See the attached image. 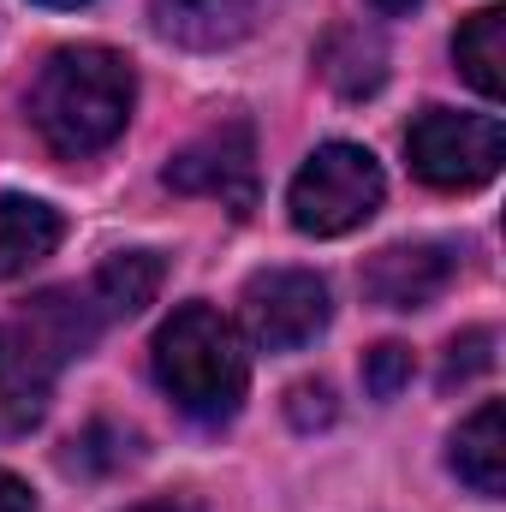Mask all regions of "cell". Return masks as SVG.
Returning <instances> with one entry per match:
<instances>
[{"instance_id":"cell-1","label":"cell","mask_w":506,"mask_h":512,"mask_svg":"<svg viewBox=\"0 0 506 512\" xmlns=\"http://www.w3.org/2000/svg\"><path fill=\"white\" fill-rule=\"evenodd\" d=\"M131 102H137V78H131V60L114 48H60L36 90H30V126L36 137L78 161V155H96L108 149L131 120Z\"/></svg>"},{"instance_id":"cell-2","label":"cell","mask_w":506,"mask_h":512,"mask_svg":"<svg viewBox=\"0 0 506 512\" xmlns=\"http://www.w3.org/2000/svg\"><path fill=\"white\" fill-rule=\"evenodd\" d=\"M155 382L161 393L197 417V423H227L239 405H245V387H251V358H245V340L239 328L209 310V304H179L161 334H155Z\"/></svg>"},{"instance_id":"cell-3","label":"cell","mask_w":506,"mask_h":512,"mask_svg":"<svg viewBox=\"0 0 506 512\" xmlns=\"http://www.w3.org/2000/svg\"><path fill=\"white\" fill-rule=\"evenodd\" d=\"M381 191H387V179H381L376 155L364 143H322L298 167V179L286 191V209H292L298 233L340 239V233H352V227H364L376 215Z\"/></svg>"},{"instance_id":"cell-4","label":"cell","mask_w":506,"mask_h":512,"mask_svg":"<svg viewBox=\"0 0 506 512\" xmlns=\"http://www.w3.org/2000/svg\"><path fill=\"white\" fill-rule=\"evenodd\" d=\"M411 173L435 191H477L501 173L506 131L495 114H453V108H423L405 126Z\"/></svg>"},{"instance_id":"cell-5","label":"cell","mask_w":506,"mask_h":512,"mask_svg":"<svg viewBox=\"0 0 506 512\" xmlns=\"http://www.w3.org/2000/svg\"><path fill=\"white\" fill-rule=\"evenodd\" d=\"M334 304L310 268H268L245 286V328L262 352H298L328 328Z\"/></svg>"},{"instance_id":"cell-6","label":"cell","mask_w":506,"mask_h":512,"mask_svg":"<svg viewBox=\"0 0 506 512\" xmlns=\"http://www.w3.org/2000/svg\"><path fill=\"white\" fill-rule=\"evenodd\" d=\"M161 179H167L173 191H185V197H215V203H227L233 215H245V209L256 203V143H251V126H245V120H227V126L191 137V143L167 161Z\"/></svg>"},{"instance_id":"cell-7","label":"cell","mask_w":506,"mask_h":512,"mask_svg":"<svg viewBox=\"0 0 506 512\" xmlns=\"http://www.w3.org/2000/svg\"><path fill=\"white\" fill-rule=\"evenodd\" d=\"M459 256L447 245H429V239H411V245H387L370 256L364 268V292L376 298L381 310H423L447 292Z\"/></svg>"},{"instance_id":"cell-8","label":"cell","mask_w":506,"mask_h":512,"mask_svg":"<svg viewBox=\"0 0 506 512\" xmlns=\"http://www.w3.org/2000/svg\"><path fill=\"white\" fill-rule=\"evenodd\" d=\"M54 364L30 346L24 328H0V441L30 435L48 411Z\"/></svg>"},{"instance_id":"cell-9","label":"cell","mask_w":506,"mask_h":512,"mask_svg":"<svg viewBox=\"0 0 506 512\" xmlns=\"http://www.w3.org/2000/svg\"><path fill=\"white\" fill-rule=\"evenodd\" d=\"M274 6L280 0H155V24L185 48H227L251 36Z\"/></svg>"},{"instance_id":"cell-10","label":"cell","mask_w":506,"mask_h":512,"mask_svg":"<svg viewBox=\"0 0 506 512\" xmlns=\"http://www.w3.org/2000/svg\"><path fill=\"white\" fill-rule=\"evenodd\" d=\"M453 471H459V483H471L489 501L506 495V411H501V399L477 405L459 423V435H453Z\"/></svg>"},{"instance_id":"cell-11","label":"cell","mask_w":506,"mask_h":512,"mask_svg":"<svg viewBox=\"0 0 506 512\" xmlns=\"http://www.w3.org/2000/svg\"><path fill=\"white\" fill-rule=\"evenodd\" d=\"M60 239H66L60 209H48L36 197H0V280L30 274L42 256L60 251Z\"/></svg>"},{"instance_id":"cell-12","label":"cell","mask_w":506,"mask_h":512,"mask_svg":"<svg viewBox=\"0 0 506 512\" xmlns=\"http://www.w3.org/2000/svg\"><path fill=\"white\" fill-rule=\"evenodd\" d=\"M161 292V256L155 251H120L108 256L90 280V304L102 322H120V316H143Z\"/></svg>"},{"instance_id":"cell-13","label":"cell","mask_w":506,"mask_h":512,"mask_svg":"<svg viewBox=\"0 0 506 512\" xmlns=\"http://www.w3.org/2000/svg\"><path fill=\"white\" fill-rule=\"evenodd\" d=\"M453 60H459V72L471 78V90H483L489 102H501L506 96V12L501 6H483V12H471V18L459 24Z\"/></svg>"},{"instance_id":"cell-14","label":"cell","mask_w":506,"mask_h":512,"mask_svg":"<svg viewBox=\"0 0 506 512\" xmlns=\"http://www.w3.org/2000/svg\"><path fill=\"white\" fill-rule=\"evenodd\" d=\"M322 78H328L340 96H370V90H381V78H387V48H381V36L364 30V24L334 30V36L322 42Z\"/></svg>"},{"instance_id":"cell-15","label":"cell","mask_w":506,"mask_h":512,"mask_svg":"<svg viewBox=\"0 0 506 512\" xmlns=\"http://www.w3.org/2000/svg\"><path fill=\"white\" fill-rule=\"evenodd\" d=\"M131 459V429L120 423H90L78 441H72V453L60 459L72 477H108V471H120Z\"/></svg>"},{"instance_id":"cell-16","label":"cell","mask_w":506,"mask_h":512,"mask_svg":"<svg viewBox=\"0 0 506 512\" xmlns=\"http://www.w3.org/2000/svg\"><path fill=\"white\" fill-rule=\"evenodd\" d=\"M489 364H495V334H489V328H471V334H459V340L447 346V364H441V387L471 382V376H483Z\"/></svg>"},{"instance_id":"cell-17","label":"cell","mask_w":506,"mask_h":512,"mask_svg":"<svg viewBox=\"0 0 506 512\" xmlns=\"http://www.w3.org/2000/svg\"><path fill=\"white\" fill-rule=\"evenodd\" d=\"M405 382H411V346L387 340V346H376V352L364 358V387H370L376 399H393Z\"/></svg>"},{"instance_id":"cell-18","label":"cell","mask_w":506,"mask_h":512,"mask_svg":"<svg viewBox=\"0 0 506 512\" xmlns=\"http://www.w3.org/2000/svg\"><path fill=\"white\" fill-rule=\"evenodd\" d=\"M286 411H292V423H298V429L334 423V393H328L322 382H298V387H292V399H286Z\"/></svg>"},{"instance_id":"cell-19","label":"cell","mask_w":506,"mask_h":512,"mask_svg":"<svg viewBox=\"0 0 506 512\" xmlns=\"http://www.w3.org/2000/svg\"><path fill=\"white\" fill-rule=\"evenodd\" d=\"M0 512H36L30 483H24V477H12V471H0Z\"/></svg>"},{"instance_id":"cell-20","label":"cell","mask_w":506,"mask_h":512,"mask_svg":"<svg viewBox=\"0 0 506 512\" xmlns=\"http://www.w3.org/2000/svg\"><path fill=\"white\" fill-rule=\"evenodd\" d=\"M126 512H203L191 495H155V501H137V507H126Z\"/></svg>"},{"instance_id":"cell-21","label":"cell","mask_w":506,"mask_h":512,"mask_svg":"<svg viewBox=\"0 0 506 512\" xmlns=\"http://www.w3.org/2000/svg\"><path fill=\"white\" fill-rule=\"evenodd\" d=\"M370 6H376L381 18H399V12H411V6H417V0H370Z\"/></svg>"},{"instance_id":"cell-22","label":"cell","mask_w":506,"mask_h":512,"mask_svg":"<svg viewBox=\"0 0 506 512\" xmlns=\"http://www.w3.org/2000/svg\"><path fill=\"white\" fill-rule=\"evenodd\" d=\"M42 6H84V0H42Z\"/></svg>"}]
</instances>
